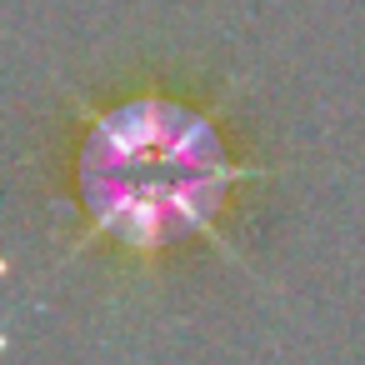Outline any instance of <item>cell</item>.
<instances>
[{"label": "cell", "instance_id": "6da1fadb", "mask_svg": "<svg viewBox=\"0 0 365 365\" xmlns=\"http://www.w3.org/2000/svg\"><path fill=\"white\" fill-rule=\"evenodd\" d=\"M86 135L76 160V195L91 225L76 235V250L110 240L140 265H155L165 245L185 235H205L225 260L245 265L240 250L220 235L225 195L240 180L270 175L265 165H235L220 145L215 110L180 106L160 91H140L96 110L76 91H66Z\"/></svg>", "mask_w": 365, "mask_h": 365}]
</instances>
